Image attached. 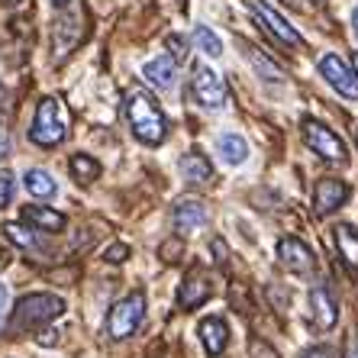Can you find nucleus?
<instances>
[{"label":"nucleus","mask_w":358,"mask_h":358,"mask_svg":"<svg viewBox=\"0 0 358 358\" xmlns=\"http://www.w3.org/2000/svg\"><path fill=\"white\" fill-rule=\"evenodd\" d=\"M345 358H358V339H349V345H345Z\"/></svg>","instance_id":"2f4dec72"},{"label":"nucleus","mask_w":358,"mask_h":358,"mask_svg":"<svg viewBox=\"0 0 358 358\" xmlns=\"http://www.w3.org/2000/svg\"><path fill=\"white\" fill-rule=\"evenodd\" d=\"M23 220L36 229H42V233H62L65 229V217L49 207H23Z\"/></svg>","instance_id":"a211bd4d"},{"label":"nucleus","mask_w":358,"mask_h":358,"mask_svg":"<svg viewBox=\"0 0 358 358\" xmlns=\"http://www.w3.org/2000/svg\"><path fill=\"white\" fill-rule=\"evenodd\" d=\"M142 78H145L152 87H159V91H171V87L178 84V62L171 59V55H162V59L145 62Z\"/></svg>","instance_id":"4468645a"},{"label":"nucleus","mask_w":358,"mask_h":358,"mask_svg":"<svg viewBox=\"0 0 358 358\" xmlns=\"http://www.w3.org/2000/svg\"><path fill=\"white\" fill-rule=\"evenodd\" d=\"M7 236L17 242V245H23V249H36V245H39L33 229H26V226H20V223H7Z\"/></svg>","instance_id":"393cba45"},{"label":"nucleus","mask_w":358,"mask_h":358,"mask_svg":"<svg viewBox=\"0 0 358 358\" xmlns=\"http://www.w3.org/2000/svg\"><path fill=\"white\" fill-rule=\"evenodd\" d=\"M142 320H145V294L133 291L129 297L113 303V310H110V317H107V329L113 339H129L139 329Z\"/></svg>","instance_id":"39448f33"},{"label":"nucleus","mask_w":358,"mask_h":358,"mask_svg":"<svg viewBox=\"0 0 358 358\" xmlns=\"http://www.w3.org/2000/svg\"><path fill=\"white\" fill-rule=\"evenodd\" d=\"M200 342H203V349H207L210 355H220V352L226 349V342H229V329H226L223 320H217V317L203 320V323H200Z\"/></svg>","instance_id":"dca6fc26"},{"label":"nucleus","mask_w":358,"mask_h":358,"mask_svg":"<svg viewBox=\"0 0 358 358\" xmlns=\"http://www.w3.org/2000/svg\"><path fill=\"white\" fill-rule=\"evenodd\" d=\"M310 313H313V326L317 329H333L339 320V303H336L333 291L326 284H317L310 291Z\"/></svg>","instance_id":"ddd939ff"},{"label":"nucleus","mask_w":358,"mask_h":358,"mask_svg":"<svg viewBox=\"0 0 358 358\" xmlns=\"http://www.w3.org/2000/svg\"><path fill=\"white\" fill-rule=\"evenodd\" d=\"M349 200V184L339 181V178H323L317 181V191H313V207H317L320 217H329Z\"/></svg>","instance_id":"9b49d317"},{"label":"nucleus","mask_w":358,"mask_h":358,"mask_svg":"<svg viewBox=\"0 0 358 358\" xmlns=\"http://www.w3.org/2000/svg\"><path fill=\"white\" fill-rule=\"evenodd\" d=\"M336 236V249H339L342 262L349 265V271H358V229H352L349 223H339L333 229Z\"/></svg>","instance_id":"f3484780"},{"label":"nucleus","mask_w":358,"mask_h":358,"mask_svg":"<svg viewBox=\"0 0 358 358\" xmlns=\"http://www.w3.org/2000/svg\"><path fill=\"white\" fill-rule=\"evenodd\" d=\"M191 94L203 110H223L226 103H229V87H226V81L207 65H194Z\"/></svg>","instance_id":"20e7f679"},{"label":"nucleus","mask_w":358,"mask_h":358,"mask_svg":"<svg viewBox=\"0 0 358 358\" xmlns=\"http://www.w3.org/2000/svg\"><path fill=\"white\" fill-rule=\"evenodd\" d=\"M7 3H20V0H7Z\"/></svg>","instance_id":"58836bf2"},{"label":"nucleus","mask_w":358,"mask_h":358,"mask_svg":"<svg viewBox=\"0 0 358 358\" xmlns=\"http://www.w3.org/2000/svg\"><path fill=\"white\" fill-rule=\"evenodd\" d=\"M126 113H129V123H133V133H136L139 142H145V145H159V142H165L168 120L159 110V103H155L145 91H136L133 97H129Z\"/></svg>","instance_id":"f257e3e1"},{"label":"nucleus","mask_w":358,"mask_h":358,"mask_svg":"<svg viewBox=\"0 0 358 358\" xmlns=\"http://www.w3.org/2000/svg\"><path fill=\"white\" fill-rule=\"evenodd\" d=\"M62 313H65V300L55 297V294H26L10 313V333L45 326L49 320L62 317Z\"/></svg>","instance_id":"f03ea898"},{"label":"nucleus","mask_w":358,"mask_h":358,"mask_svg":"<svg viewBox=\"0 0 358 358\" xmlns=\"http://www.w3.org/2000/svg\"><path fill=\"white\" fill-rule=\"evenodd\" d=\"M181 175H184V181H191V184H207L210 178H213V168H210L207 155L187 152V155L181 159Z\"/></svg>","instance_id":"aec40b11"},{"label":"nucleus","mask_w":358,"mask_h":358,"mask_svg":"<svg viewBox=\"0 0 358 358\" xmlns=\"http://www.w3.org/2000/svg\"><path fill=\"white\" fill-rule=\"evenodd\" d=\"M23 184H26V191L33 194V197H39V200H52L55 194H59L55 178H52L49 171H42V168H29L26 178H23Z\"/></svg>","instance_id":"6ab92c4d"},{"label":"nucleus","mask_w":358,"mask_h":358,"mask_svg":"<svg viewBox=\"0 0 358 358\" xmlns=\"http://www.w3.org/2000/svg\"><path fill=\"white\" fill-rule=\"evenodd\" d=\"M39 345H55V329H45V333H39Z\"/></svg>","instance_id":"7c9ffc66"},{"label":"nucleus","mask_w":358,"mask_h":358,"mask_svg":"<svg viewBox=\"0 0 358 358\" xmlns=\"http://www.w3.org/2000/svg\"><path fill=\"white\" fill-rule=\"evenodd\" d=\"M68 168H71V175H75L78 184H91L94 178L100 175V165L91 159V155H71Z\"/></svg>","instance_id":"4be33fe9"},{"label":"nucleus","mask_w":358,"mask_h":358,"mask_svg":"<svg viewBox=\"0 0 358 358\" xmlns=\"http://www.w3.org/2000/svg\"><path fill=\"white\" fill-rule=\"evenodd\" d=\"M84 39V13L78 7L65 10L55 17V26H52V52L55 59H65L68 52L78 49V42Z\"/></svg>","instance_id":"0eeeda50"},{"label":"nucleus","mask_w":358,"mask_h":358,"mask_svg":"<svg viewBox=\"0 0 358 358\" xmlns=\"http://www.w3.org/2000/svg\"><path fill=\"white\" fill-rule=\"evenodd\" d=\"M207 297H210V281L200 271H191L178 287V307L181 310H197Z\"/></svg>","instance_id":"2eb2a0df"},{"label":"nucleus","mask_w":358,"mask_h":358,"mask_svg":"<svg viewBox=\"0 0 358 358\" xmlns=\"http://www.w3.org/2000/svg\"><path fill=\"white\" fill-rule=\"evenodd\" d=\"M68 136V120H65V110L55 97H42L39 107H36V120H33V129H29V139L42 149H55L62 139Z\"/></svg>","instance_id":"7ed1b4c3"},{"label":"nucleus","mask_w":358,"mask_h":358,"mask_svg":"<svg viewBox=\"0 0 358 358\" xmlns=\"http://www.w3.org/2000/svg\"><path fill=\"white\" fill-rule=\"evenodd\" d=\"M284 3H287V7H300V0H284Z\"/></svg>","instance_id":"c9c22d12"},{"label":"nucleus","mask_w":358,"mask_h":358,"mask_svg":"<svg viewBox=\"0 0 358 358\" xmlns=\"http://www.w3.org/2000/svg\"><path fill=\"white\" fill-rule=\"evenodd\" d=\"M320 75L333 84L345 100H358V75L339 59V55H333V52L323 55V59H320Z\"/></svg>","instance_id":"9d476101"},{"label":"nucleus","mask_w":358,"mask_h":358,"mask_svg":"<svg viewBox=\"0 0 358 358\" xmlns=\"http://www.w3.org/2000/svg\"><path fill=\"white\" fill-rule=\"evenodd\" d=\"M52 3H55V7H65V3H68V0H52Z\"/></svg>","instance_id":"e433bc0d"},{"label":"nucleus","mask_w":358,"mask_h":358,"mask_svg":"<svg viewBox=\"0 0 358 358\" xmlns=\"http://www.w3.org/2000/svg\"><path fill=\"white\" fill-rule=\"evenodd\" d=\"M171 223H175V229L181 236H191L210 223V210L200 200H181L175 207V213H171Z\"/></svg>","instance_id":"f8f14e48"},{"label":"nucleus","mask_w":358,"mask_h":358,"mask_svg":"<svg viewBox=\"0 0 358 358\" xmlns=\"http://www.w3.org/2000/svg\"><path fill=\"white\" fill-rule=\"evenodd\" d=\"M278 262L300 278H307V275L317 271V259H313L310 245L307 242H300V239H294V236H284V239L278 242Z\"/></svg>","instance_id":"1a4fd4ad"},{"label":"nucleus","mask_w":358,"mask_h":358,"mask_svg":"<svg viewBox=\"0 0 358 358\" xmlns=\"http://www.w3.org/2000/svg\"><path fill=\"white\" fill-rule=\"evenodd\" d=\"M303 139H307V145L313 152H317L320 159L326 162H336V165H342V162L349 159V152H345V142L339 139V136L329 129V126L317 123V120H303Z\"/></svg>","instance_id":"423d86ee"},{"label":"nucleus","mask_w":358,"mask_h":358,"mask_svg":"<svg viewBox=\"0 0 358 358\" xmlns=\"http://www.w3.org/2000/svg\"><path fill=\"white\" fill-rule=\"evenodd\" d=\"M249 7H252V13H255V20L265 26V33L275 42H281V45H300V33L278 13L275 7H268L265 0H249Z\"/></svg>","instance_id":"6e6552de"},{"label":"nucleus","mask_w":358,"mask_h":358,"mask_svg":"<svg viewBox=\"0 0 358 358\" xmlns=\"http://www.w3.org/2000/svg\"><path fill=\"white\" fill-rule=\"evenodd\" d=\"M352 71H355V75H358V52H355V55H352Z\"/></svg>","instance_id":"f704fd0d"},{"label":"nucleus","mask_w":358,"mask_h":358,"mask_svg":"<svg viewBox=\"0 0 358 358\" xmlns=\"http://www.w3.org/2000/svg\"><path fill=\"white\" fill-rule=\"evenodd\" d=\"M126 259H129V245H123V242H117V245L107 252V262H126Z\"/></svg>","instance_id":"cd10ccee"},{"label":"nucleus","mask_w":358,"mask_h":358,"mask_svg":"<svg viewBox=\"0 0 358 358\" xmlns=\"http://www.w3.org/2000/svg\"><path fill=\"white\" fill-rule=\"evenodd\" d=\"M194 42H197V49L203 52V55H210V59H220L223 55V42H220V36L210 29V26H197L194 29Z\"/></svg>","instance_id":"5701e85b"},{"label":"nucleus","mask_w":358,"mask_h":358,"mask_svg":"<svg viewBox=\"0 0 358 358\" xmlns=\"http://www.w3.org/2000/svg\"><path fill=\"white\" fill-rule=\"evenodd\" d=\"M168 49L175 52V62H184L187 59V42L181 36H168Z\"/></svg>","instance_id":"bb28decb"},{"label":"nucleus","mask_w":358,"mask_h":358,"mask_svg":"<svg viewBox=\"0 0 358 358\" xmlns=\"http://www.w3.org/2000/svg\"><path fill=\"white\" fill-rule=\"evenodd\" d=\"M10 152V133H7V126L0 123V159Z\"/></svg>","instance_id":"c756f323"},{"label":"nucleus","mask_w":358,"mask_h":358,"mask_svg":"<svg viewBox=\"0 0 358 358\" xmlns=\"http://www.w3.org/2000/svg\"><path fill=\"white\" fill-rule=\"evenodd\" d=\"M352 29H355V36H358V10L352 13Z\"/></svg>","instance_id":"72a5a7b5"},{"label":"nucleus","mask_w":358,"mask_h":358,"mask_svg":"<svg viewBox=\"0 0 358 358\" xmlns=\"http://www.w3.org/2000/svg\"><path fill=\"white\" fill-rule=\"evenodd\" d=\"M217 149H220V155H223L229 165H242V162L249 159V142L242 139V136H220L217 139Z\"/></svg>","instance_id":"412c9836"},{"label":"nucleus","mask_w":358,"mask_h":358,"mask_svg":"<svg viewBox=\"0 0 358 358\" xmlns=\"http://www.w3.org/2000/svg\"><path fill=\"white\" fill-rule=\"evenodd\" d=\"M3 313H7V287L0 284V320H3Z\"/></svg>","instance_id":"473e14b6"},{"label":"nucleus","mask_w":358,"mask_h":358,"mask_svg":"<svg viewBox=\"0 0 358 358\" xmlns=\"http://www.w3.org/2000/svg\"><path fill=\"white\" fill-rule=\"evenodd\" d=\"M3 97H7V91H3V84H0V103H3Z\"/></svg>","instance_id":"4c0bfd02"},{"label":"nucleus","mask_w":358,"mask_h":358,"mask_svg":"<svg viewBox=\"0 0 358 358\" xmlns=\"http://www.w3.org/2000/svg\"><path fill=\"white\" fill-rule=\"evenodd\" d=\"M300 358H333V352L326 349V345H313V349H307Z\"/></svg>","instance_id":"c85d7f7f"},{"label":"nucleus","mask_w":358,"mask_h":358,"mask_svg":"<svg viewBox=\"0 0 358 358\" xmlns=\"http://www.w3.org/2000/svg\"><path fill=\"white\" fill-rule=\"evenodd\" d=\"M13 187H17V184H13V175H10V171H0V210L13 200Z\"/></svg>","instance_id":"a878e982"},{"label":"nucleus","mask_w":358,"mask_h":358,"mask_svg":"<svg viewBox=\"0 0 358 358\" xmlns=\"http://www.w3.org/2000/svg\"><path fill=\"white\" fill-rule=\"evenodd\" d=\"M245 55H249V62L255 65V71H259V75L265 78V81H284V71L275 65V62H268V59H265V52L249 49Z\"/></svg>","instance_id":"b1692460"}]
</instances>
